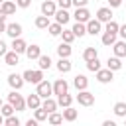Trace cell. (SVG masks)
<instances>
[{"instance_id":"cell-29","label":"cell","mask_w":126,"mask_h":126,"mask_svg":"<svg viewBox=\"0 0 126 126\" xmlns=\"http://www.w3.org/2000/svg\"><path fill=\"white\" fill-rule=\"evenodd\" d=\"M47 122H49V124H53V126H57V124H61V122H63V114H59V112H55V110H53V112H49V114H47Z\"/></svg>"},{"instance_id":"cell-40","label":"cell","mask_w":126,"mask_h":126,"mask_svg":"<svg viewBox=\"0 0 126 126\" xmlns=\"http://www.w3.org/2000/svg\"><path fill=\"white\" fill-rule=\"evenodd\" d=\"M104 32H110V33H118V24H116L114 20L106 22V28H104Z\"/></svg>"},{"instance_id":"cell-23","label":"cell","mask_w":126,"mask_h":126,"mask_svg":"<svg viewBox=\"0 0 126 126\" xmlns=\"http://www.w3.org/2000/svg\"><path fill=\"white\" fill-rule=\"evenodd\" d=\"M71 102H73V96L69 94V93H63V94H59L57 96V106H71Z\"/></svg>"},{"instance_id":"cell-45","label":"cell","mask_w":126,"mask_h":126,"mask_svg":"<svg viewBox=\"0 0 126 126\" xmlns=\"http://www.w3.org/2000/svg\"><path fill=\"white\" fill-rule=\"evenodd\" d=\"M6 51H8V47H6V43H4L2 39H0V55L4 57V55H6Z\"/></svg>"},{"instance_id":"cell-20","label":"cell","mask_w":126,"mask_h":126,"mask_svg":"<svg viewBox=\"0 0 126 126\" xmlns=\"http://www.w3.org/2000/svg\"><path fill=\"white\" fill-rule=\"evenodd\" d=\"M57 69H59V73H69V71H71V61H69V57H59Z\"/></svg>"},{"instance_id":"cell-31","label":"cell","mask_w":126,"mask_h":126,"mask_svg":"<svg viewBox=\"0 0 126 126\" xmlns=\"http://www.w3.org/2000/svg\"><path fill=\"white\" fill-rule=\"evenodd\" d=\"M47 110H43L41 106H37V108H33V118L37 120V122H43V120H47Z\"/></svg>"},{"instance_id":"cell-21","label":"cell","mask_w":126,"mask_h":126,"mask_svg":"<svg viewBox=\"0 0 126 126\" xmlns=\"http://www.w3.org/2000/svg\"><path fill=\"white\" fill-rule=\"evenodd\" d=\"M71 51H73V49H71V43H65V41H63V43L57 45V55H59V57H69Z\"/></svg>"},{"instance_id":"cell-30","label":"cell","mask_w":126,"mask_h":126,"mask_svg":"<svg viewBox=\"0 0 126 126\" xmlns=\"http://www.w3.org/2000/svg\"><path fill=\"white\" fill-rule=\"evenodd\" d=\"M37 65H39L41 71L49 69V67H51V59H49V55H39V57H37Z\"/></svg>"},{"instance_id":"cell-28","label":"cell","mask_w":126,"mask_h":126,"mask_svg":"<svg viewBox=\"0 0 126 126\" xmlns=\"http://www.w3.org/2000/svg\"><path fill=\"white\" fill-rule=\"evenodd\" d=\"M71 32L75 33V37H83V35L87 33V26H85V24H81V22H77V24L71 28Z\"/></svg>"},{"instance_id":"cell-42","label":"cell","mask_w":126,"mask_h":126,"mask_svg":"<svg viewBox=\"0 0 126 126\" xmlns=\"http://www.w3.org/2000/svg\"><path fill=\"white\" fill-rule=\"evenodd\" d=\"M30 4H32V0H16V6H20V8H30Z\"/></svg>"},{"instance_id":"cell-18","label":"cell","mask_w":126,"mask_h":126,"mask_svg":"<svg viewBox=\"0 0 126 126\" xmlns=\"http://www.w3.org/2000/svg\"><path fill=\"white\" fill-rule=\"evenodd\" d=\"M73 85H75V89H77V91H83V89H87V87H89V79H87L85 75H77V77L73 79Z\"/></svg>"},{"instance_id":"cell-34","label":"cell","mask_w":126,"mask_h":126,"mask_svg":"<svg viewBox=\"0 0 126 126\" xmlns=\"http://www.w3.org/2000/svg\"><path fill=\"white\" fill-rule=\"evenodd\" d=\"M114 114L120 118H126V102H116L114 104Z\"/></svg>"},{"instance_id":"cell-11","label":"cell","mask_w":126,"mask_h":126,"mask_svg":"<svg viewBox=\"0 0 126 126\" xmlns=\"http://www.w3.org/2000/svg\"><path fill=\"white\" fill-rule=\"evenodd\" d=\"M69 91V85H67V81L65 79H57L55 83H53V94H63V93H67Z\"/></svg>"},{"instance_id":"cell-37","label":"cell","mask_w":126,"mask_h":126,"mask_svg":"<svg viewBox=\"0 0 126 126\" xmlns=\"http://www.w3.org/2000/svg\"><path fill=\"white\" fill-rule=\"evenodd\" d=\"M4 124H6V126H20V118L14 116V114H10V116L4 118Z\"/></svg>"},{"instance_id":"cell-1","label":"cell","mask_w":126,"mask_h":126,"mask_svg":"<svg viewBox=\"0 0 126 126\" xmlns=\"http://www.w3.org/2000/svg\"><path fill=\"white\" fill-rule=\"evenodd\" d=\"M8 102L14 106V110H24L26 108V98L22 94H18V91L14 89L12 93H8Z\"/></svg>"},{"instance_id":"cell-46","label":"cell","mask_w":126,"mask_h":126,"mask_svg":"<svg viewBox=\"0 0 126 126\" xmlns=\"http://www.w3.org/2000/svg\"><path fill=\"white\" fill-rule=\"evenodd\" d=\"M108 4H110V8H118L122 4V0H108Z\"/></svg>"},{"instance_id":"cell-38","label":"cell","mask_w":126,"mask_h":126,"mask_svg":"<svg viewBox=\"0 0 126 126\" xmlns=\"http://www.w3.org/2000/svg\"><path fill=\"white\" fill-rule=\"evenodd\" d=\"M61 37H63L65 43H71V41L75 39V33H73L71 30H63V32H61Z\"/></svg>"},{"instance_id":"cell-35","label":"cell","mask_w":126,"mask_h":126,"mask_svg":"<svg viewBox=\"0 0 126 126\" xmlns=\"http://www.w3.org/2000/svg\"><path fill=\"white\" fill-rule=\"evenodd\" d=\"M116 35H118V33H110V32H104V33H102V43H104V45H112V43L116 41Z\"/></svg>"},{"instance_id":"cell-24","label":"cell","mask_w":126,"mask_h":126,"mask_svg":"<svg viewBox=\"0 0 126 126\" xmlns=\"http://www.w3.org/2000/svg\"><path fill=\"white\" fill-rule=\"evenodd\" d=\"M77 116H79V112H77L75 108H71V106H65V110H63V120H67V122H73V120H77Z\"/></svg>"},{"instance_id":"cell-10","label":"cell","mask_w":126,"mask_h":126,"mask_svg":"<svg viewBox=\"0 0 126 126\" xmlns=\"http://www.w3.org/2000/svg\"><path fill=\"white\" fill-rule=\"evenodd\" d=\"M53 16H55V22H57V24H61V26H65V24L69 22V18H71V14H69L65 8L55 10V14H53Z\"/></svg>"},{"instance_id":"cell-41","label":"cell","mask_w":126,"mask_h":126,"mask_svg":"<svg viewBox=\"0 0 126 126\" xmlns=\"http://www.w3.org/2000/svg\"><path fill=\"white\" fill-rule=\"evenodd\" d=\"M57 6L67 10V8H71V6H73V2H71V0H57Z\"/></svg>"},{"instance_id":"cell-50","label":"cell","mask_w":126,"mask_h":126,"mask_svg":"<svg viewBox=\"0 0 126 126\" xmlns=\"http://www.w3.org/2000/svg\"><path fill=\"white\" fill-rule=\"evenodd\" d=\"M0 32H6V22H0Z\"/></svg>"},{"instance_id":"cell-25","label":"cell","mask_w":126,"mask_h":126,"mask_svg":"<svg viewBox=\"0 0 126 126\" xmlns=\"http://www.w3.org/2000/svg\"><path fill=\"white\" fill-rule=\"evenodd\" d=\"M41 108L43 110H47V112H53V110H57V100H53V98H43V102H41Z\"/></svg>"},{"instance_id":"cell-6","label":"cell","mask_w":126,"mask_h":126,"mask_svg":"<svg viewBox=\"0 0 126 126\" xmlns=\"http://www.w3.org/2000/svg\"><path fill=\"white\" fill-rule=\"evenodd\" d=\"M24 77L22 75H18V73H12V75H8V85L12 87V89H16V91H20L22 87H24Z\"/></svg>"},{"instance_id":"cell-14","label":"cell","mask_w":126,"mask_h":126,"mask_svg":"<svg viewBox=\"0 0 126 126\" xmlns=\"http://www.w3.org/2000/svg\"><path fill=\"white\" fill-rule=\"evenodd\" d=\"M4 61H6V65H8V67H14V65H18V63H20V53H16V51H6Z\"/></svg>"},{"instance_id":"cell-5","label":"cell","mask_w":126,"mask_h":126,"mask_svg":"<svg viewBox=\"0 0 126 126\" xmlns=\"http://www.w3.org/2000/svg\"><path fill=\"white\" fill-rule=\"evenodd\" d=\"M112 79H114V71H110L108 67H106V69L100 67V69L96 71V81H98V83H110Z\"/></svg>"},{"instance_id":"cell-52","label":"cell","mask_w":126,"mask_h":126,"mask_svg":"<svg viewBox=\"0 0 126 126\" xmlns=\"http://www.w3.org/2000/svg\"><path fill=\"white\" fill-rule=\"evenodd\" d=\"M2 104H4V102H2V98H0V106H2Z\"/></svg>"},{"instance_id":"cell-19","label":"cell","mask_w":126,"mask_h":126,"mask_svg":"<svg viewBox=\"0 0 126 126\" xmlns=\"http://www.w3.org/2000/svg\"><path fill=\"white\" fill-rule=\"evenodd\" d=\"M26 106H30L32 110L33 108H37V106H41V96L35 93V94H30L28 98H26Z\"/></svg>"},{"instance_id":"cell-2","label":"cell","mask_w":126,"mask_h":126,"mask_svg":"<svg viewBox=\"0 0 126 126\" xmlns=\"http://www.w3.org/2000/svg\"><path fill=\"white\" fill-rule=\"evenodd\" d=\"M24 81L26 83H32V85H37L39 81H43V71L41 69H37V71H32V69H28V71H24Z\"/></svg>"},{"instance_id":"cell-13","label":"cell","mask_w":126,"mask_h":126,"mask_svg":"<svg viewBox=\"0 0 126 126\" xmlns=\"http://www.w3.org/2000/svg\"><path fill=\"white\" fill-rule=\"evenodd\" d=\"M6 33H8L12 39H14V37H20V35H22V26L16 24V22H14V24H6Z\"/></svg>"},{"instance_id":"cell-49","label":"cell","mask_w":126,"mask_h":126,"mask_svg":"<svg viewBox=\"0 0 126 126\" xmlns=\"http://www.w3.org/2000/svg\"><path fill=\"white\" fill-rule=\"evenodd\" d=\"M0 22H6V14L2 12V8H0Z\"/></svg>"},{"instance_id":"cell-48","label":"cell","mask_w":126,"mask_h":126,"mask_svg":"<svg viewBox=\"0 0 126 126\" xmlns=\"http://www.w3.org/2000/svg\"><path fill=\"white\" fill-rule=\"evenodd\" d=\"M104 126H116L114 120H104Z\"/></svg>"},{"instance_id":"cell-33","label":"cell","mask_w":126,"mask_h":126,"mask_svg":"<svg viewBox=\"0 0 126 126\" xmlns=\"http://www.w3.org/2000/svg\"><path fill=\"white\" fill-rule=\"evenodd\" d=\"M94 57H98V51H96L94 47H87V49L83 51V59H85V61H91V59H94Z\"/></svg>"},{"instance_id":"cell-16","label":"cell","mask_w":126,"mask_h":126,"mask_svg":"<svg viewBox=\"0 0 126 126\" xmlns=\"http://www.w3.org/2000/svg\"><path fill=\"white\" fill-rule=\"evenodd\" d=\"M26 41L22 39V37H14L12 39V51H16V53H26Z\"/></svg>"},{"instance_id":"cell-22","label":"cell","mask_w":126,"mask_h":126,"mask_svg":"<svg viewBox=\"0 0 126 126\" xmlns=\"http://www.w3.org/2000/svg\"><path fill=\"white\" fill-rule=\"evenodd\" d=\"M26 55H28V59H37V57L41 55L39 45H28V47H26Z\"/></svg>"},{"instance_id":"cell-32","label":"cell","mask_w":126,"mask_h":126,"mask_svg":"<svg viewBox=\"0 0 126 126\" xmlns=\"http://www.w3.org/2000/svg\"><path fill=\"white\" fill-rule=\"evenodd\" d=\"M47 32H49L53 37H55V35H61L63 26H61V24H57V22H55V24H49V26H47Z\"/></svg>"},{"instance_id":"cell-44","label":"cell","mask_w":126,"mask_h":126,"mask_svg":"<svg viewBox=\"0 0 126 126\" xmlns=\"http://www.w3.org/2000/svg\"><path fill=\"white\" fill-rule=\"evenodd\" d=\"M118 35H120L122 39H126V24H124V26H118Z\"/></svg>"},{"instance_id":"cell-4","label":"cell","mask_w":126,"mask_h":126,"mask_svg":"<svg viewBox=\"0 0 126 126\" xmlns=\"http://www.w3.org/2000/svg\"><path fill=\"white\" fill-rule=\"evenodd\" d=\"M77 100H79V104H81V106H91V104H94V94H93V93H89L87 89H83V91H79Z\"/></svg>"},{"instance_id":"cell-17","label":"cell","mask_w":126,"mask_h":126,"mask_svg":"<svg viewBox=\"0 0 126 126\" xmlns=\"http://www.w3.org/2000/svg\"><path fill=\"white\" fill-rule=\"evenodd\" d=\"M106 67L110 69V71H120L122 69V61H120V57H108L106 59Z\"/></svg>"},{"instance_id":"cell-27","label":"cell","mask_w":126,"mask_h":126,"mask_svg":"<svg viewBox=\"0 0 126 126\" xmlns=\"http://www.w3.org/2000/svg\"><path fill=\"white\" fill-rule=\"evenodd\" d=\"M51 22H49V16H37L35 18V28H39V30H47V26H49Z\"/></svg>"},{"instance_id":"cell-26","label":"cell","mask_w":126,"mask_h":126,"mask_svg":"<svg viewBox=\"0 0 126 126\" xmlns=\"http://www.w3.org/2000/svg\"><path fill=\"white\" fill-rule=\"evenodd\" d=\"M0 8H2V12H4L6 16H12V14L16 12V4H14V2H10V0H4Z\"/></svg>"},{"instance_id":"cell-15","label":"cell","mask_w":126,"mask_h":126,"mask_svg":"<svg viewBox=\"0 0 126 126\" xmlns=\"http://www.w3.org/2000/svg\"><path fill=\"white\" fill-rule=\"evenodd\" d=\"M112 51L116 57H126V39L124 41H114L112 43Z\"/></svg>"},{"instance_id":"cell-43","label":"cell","mask_w":126,"mask_h":126,"mask_svg":"<svg viewBox=\"0 0 126 126\" xmlns=\"http://www.w3.org/2000/svg\"><path fill=\"white\" fill-rule=\"evenodd\" d=\"M73 2V6L75 8H83V6H87L89 4V0H71Z\"/></svg>"},{"instance_id":"cell-9","label":"cell","mask_w":126,"mask_h":126,"mask_svg":"<svg viewBox=\"0 0 126 126\" xmlns=\"http://www.w3.org/2000/svg\"><path fill=\"white\" fill-rule=\"evenodd\" d=\"M96 20H98L100 24L110 22V20H112V8H100V10L96 12Z\"/></svg>"},{"instance_id":"cell-51","label":"cell","mask_w":126,"mask_h":126,"mask_svg":"<svg viewBox=\"0 0 126 126\" xmlns=\"http://www.w3.org/2000/svg\"><path fill=\"white\" fill-rule=\"evenodd\" d=\"M4 124V116H2V112H0V126Z\"/></svg>"},{"instance_id":"cell-47","label":"cell","mask_w":126,"mask_h":126,"mask_svg":"<svg viewBox=\"0 0 126 126\" xmlns=\"http://www.w3.org/2000/svg\"><path fill=\"white\" fill-rule=\"evenodd\" d=\"M26 126H37V120H35V118H30V120L26 122Z\"/></svg>"},{"instance_id":"cell-53","label":"cell","mask_w":126,"mask_h":126,"mask_svg":"<svg viewBox=\"0 0 126 126\" xmlns=\"http://www.w3.org/2000/svg\"><path fill=\"white\" fill-rule=\"evenodd\" d=\"M2 2H4V0H0V6H2Z\"/></svg>"},{"instance_id":"cell-39","label":"cell","mask_w":126,"mask_h":126,"mask_svg":"<svg viewBox=\"0 0 126 126\" xmlns=\"http://www.w3.org/2000/svg\"><path fill=\"white\" fill-rule=\"evenodd\" d=\"M0 112H2V116L6 118V116H10V114H14V106L8 102V104H2L0 106Z\"/></svg>"},{"instance_id":"cell-3","label":"cell","mask_w":126,"mask_h":126,"mask_svg":"<svg viewBox=\"0 0 126 126\" xmlns=\"http://www.w3.org/2000/svg\"><path fill=\"white\" fill-rule=\"evenodd\" d=\"M35 93H37L41 98H47V96H51V94H53V85H51L49 81H39V83H37Z\"/></svg>"},{"instance_id":"cell-8","label":"cell","mask_w":126,"mask_h":126,"mask_svg":"<svg viewBox=\"0 0 126 126\" xmlns=\"http://www.w3.org/2000/svg\"><path fill=\"white\" fill-rule=\"evenodd\" d=\"M85 26H87V33H91V35H96V33H100V30H102V24H100L98 20H93V18H91Z\"/></svg>"},{"instance_id":"cell-7","label":"cell","mask_w":126,"mask_h":126,"mask_svg":"<svg viewBox=\"0 0 126 126\" xmlns=\"http://www.w3.org/2000/svg\"><path fill=\"white\" fill-rule=\"evenodd\" d=\"M73 16H75V20H77V22H81V24H87V22L91 20V12L87 10V6H83V8H77Z\"/></svg>"},{"instance_id":"cell-36","label":"cell","mask_w":126,"mask_h":126,"mask_svg":"<svg viewBox=\"0 0 126 126\" xmlns=\"http://www.w3.org/2000/svg\"><path fill=\"white\" fill-rule=\"evenodd\" d=\"M87 69H89V71H93V73H96V71L100 69V61H98V57H94V59L87 61Z\"/></svg>"},{"instance_id":"cell-12","label":"cell","mask_w":126,"mask_h":126,"mask_svg":"<svg viewBox=\"0 0 126 126\" xmlns=\"http://www.w3.org/2000/svg\"><path fill=\"white\" fill-rule=\"evenodd\" d=\"M55 10H57L55 0H45V2H41V14H43V16H53Z\"/></svg>"}]
</instances>
